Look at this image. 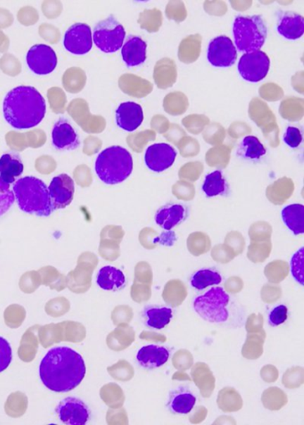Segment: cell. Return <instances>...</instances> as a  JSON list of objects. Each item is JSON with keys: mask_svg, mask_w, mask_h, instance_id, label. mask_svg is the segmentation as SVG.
<instances>
[{"mask_svg": "<svg viewBox=\"0 0 304 425\" xmlns=\"http://www.w3.org/2000/svg\"><path fill=\"white\" fill-rule=\"evenodd\" d=\"M52 144L58 151L75 150L81 144L78 133L68 119L60 118L55 123L52 130Z\"/></svg>", "mask_w": 304, "mask_h": 425, "instance_id": "cell-15", "label": "cell"}, {"mask_svg": "<svg viewBox=\"0 0 304 425\" xmlns=\"http://www.w3.org/2000/svg\"><path fill=\"white\" fill-rule=\"evenodd\" d=\"M213 260L217 262L228 263L235 258L236 254L227 244H219L212 250Z\"/></svg>", "mask_w": 304, "mask_h": 425, "instance_id": "cell-45", "label": "cell"}, {"mask_svg": "<svg viewBox=\"0 0 304 425\" xmlns=\"http://www.w3.org/2000/svg\"><path fill=\"white\" fill-rule=\"evenodd\" d=\"M249 235L252 242L268 241L270 239V236H272V227L264 222L253 224L251 227Z\"/></svg>", "mask_w": 304, "mask_h": 425, "instance_id": "cell-41", "label": "cell"}, {"mask_svg": "<svg viewBox=\"0 0 304 425\" xmlns=\"http://www.w3.org/2000/svg\"><path fill=\"white\" fill-rule=\"evenodd\" d=\"M291 272L293 279L303 286V247L293 254L291 260Z\"/></svg>", "mask_w": 304, "mask_h": 425, "instance_id": "cell-44", "label": "cell"}, {"mask_svg": "<svg viewBox=\"0 0 304 425\" xmlns=\"http://www.w3.org/2000/svg\"><path fill=\"white\" fill-rule=\"evenodd\" d=\"M139 337L140 339L156 341V343H165L167 341L166 336H163V334L149 332V331H143Z\"/></svg>", "mask_w": 304, "mask_h": 425, "instance_id": "cell-58", "label": "cell"}, {"mask_svg": "<svg viewBox=\"0 0 304 425\" xmlns=\"http://www.w3.org/2000/svg\"><path fill=\"white\" fill-rule=\"evenodd\" d=\"M289 310L285 305H279L270 311L269 322L272 326H279L286 322Z\"/></svg>", "mask_w": 304, "mask_h": 425, "instance_id": "cell-49", "label": "cell"}, {"mask_svg": "<svg viewBox=\"0 0 304 425\" xmlns=\"http://www.w3.org/2000/svg\"><path fill=\"white\" fill-rule=\"evenodd\" d=\"M303 141L302 132L296 127H289L284 135V142L291 148H297Z\"/></svg>", "mask_w": 304, "mask_h": 425, "instance_id": "cell-48", "label": "cell"}, {"mask_svg": "<svg viewBox=\"0 0 304 425\" xmlns=\"http://www.w3.org/2000/svg\"><path fill=\"white\" fill-rule=\"evenodd\" d=\"M132 297L136 303H143L151 297V289L149 284H140L135 281V284L132 287Z\"/></svg>", "mask_w": 304, "mask_h": 425, "instance_id": "cell-47", "label": "cell"}, {"mask_svg": "<svg viewBox=\"0 0 304 425\" xmlns=\"http://www.w3.org/2000/svg\"><path fill=\"white\" fill-rule=\"evenodd\" d=\"M155 231L150 229H145L139 235V241L142 246L146 249L156 248V243H158V237Z\"/></svg>", "mask_w": 304, "mask_h": 425, "instance_id": "cell-52", "label": "cell"}, {"mask_svg": "<svg viewBox=\"0 0 304 425\" xmlns=\"http://www.w3.org/2000/svg\"><path fill=\"white\" fill-rule=\"evenodd\" d=\"M92 45L91 28L86 23H75L63 36V46L72 55H86L91 50Z\"/></svg>", "mask_w": 304, "mask_h": 425, "instance_id": "cell-10", "label": "cell"}, {"mask_svg": "<svg viewBox=\"0 0 304 425\" xmlns=\"http://www.w3.org/2000/svg\"><path fill=\"white\" fill-rule=\"evenodd\" d=\"M75 182L68 174L55 177L49 186L50 199L55 210L69 206L75 196Z\"/></svg>", "mask_w": 304, "mask_h": 425, "instance_id": "cell-14", "label": "cell"}, {"mask_svg": "<svg viewBox=\"0 0 304 425\" xmlns=\"http://www.w3.org/2000/svg\"><path fill=\"white\" fill-rule=\"evenodd\" d=\"M270 68L269 56L262 50L243 53L237 65L240 76L252 83L262 82L268 75Z\"/></svg>", "mask_w": 304, "mask_h": 425, "instance_id": "cell-8", "label": "cell"}, {"mask_svg": "<svg viewBox=\"0 0 304 425\" xmlns=\"http://www.w3.org/2000/svg\"><path fill=\"white\" fill-rule=\"evenodd\" d=\"M264 273L270 283L279 284L289 275V266L283 260H275L266 266Z\"/></svg>", "mask_w": 304, "mask_h": 425, "instance_id": "cell-35", "label": "cell"}, {"mask_svg": "<svg viewBox=\"0 0 304 425\" xmlns=\"http://www.w3.org/2000/svg\"><path fill=\"white\" fill-rule=\"evenodd\" d=\"M229 294L222 287H213L203 296L196 297L193 306L203 320L210 323H223L228 320L229 313Z\"/></svg>", "mask_w": 304, "mask_h": 425, "instance_id": "cell-6", "label": "cell"}, {"mask_svg": "<svg viewBox=\"0 0 304 425\" xmlns=\"http://www.w3.org/2000/svg\"><path fill=\"white\" fill-rule=\"evenodd\" d=\"M241 395L232 387H225L219 391L217 405L224 413L237 412L243 407Z\"/></svg>", "mask_w": 304, "mask_h": 425, "instance_id": "cell-28", "label": "cell"}, {"mask_svg": "<svg viewBox=\"0 0 304 425\" xmlns=\"http://www.w3.org/2000/svg\"><path fill=\"white\" fill-rule=\"evenodd\" d=\"M12 361V348L5 338L0 336V373L10 366Z\"/></svg>", "mask_w": 304, "mask_h": 425, "instance_id": "cell-46", "label": "cell"}, {"mask_svg": "<svg viewBox=\"0 0 304 425\" xmlns=\"http://www.w3.org/2000/svg\"><path fill=\"white\" fill-rule=\"evenodd\" d=\"M87 368L82 355L69 347L50 350L39 364L42 383L54 393H68L81 384Z\"/></svg>", "mask_w": 304, "mask_h": 425, "instance_id": "cell-1", "label": "cell"}, {"mask_svg": "<svg viewBox=\"0 0 304 425\" xmlns=\"http://www.w3.org/2000/svg\"><path fill=\"white\" fill-rule=\"evenodd\" d=\"M115 316L113 317L115 324H128L133 317V311L129 307H117L115 310Z\"/></svg>", "mask_w": 304, "mask_h": 425, "instance_id": "cell-53", "label": "cell"}, {"mask_svg": "<svg viewBox=\"0 0 304 425\" xmlns=\"http://www.w3.org/2000/svg\"><path fill=\"white\" fill-rule=\"evenodd\" d=\"M188 248L195 256L208 252L210 249V241L206 234L201 232L193 233L188 239Z\"/></svg>", "mask_w": 304, "mask_h": 425, "instance_id": "cell-36", "label": "cell"}, {"mask_svg": "<svg viewBox=\"0 0 304 425\" xmlns=\"http://www.w3.org/2000/svg\"><path fill=\"white\" fill-rule=\"evenodd\" d=\"M225 244L233 250L236 255L242 253L243 248H245V240H243L241 234L239 232L229 233L228 236L226 237Z\"/></svg>", "mask_w": 304, "mask_h": 425, "instance_id": "cell-50", "label": "cell"}, {"mask_svg": "<svg viewBox=\"0 0 304 425\" xmlns=\"http://www.w3.org/2000/svg\"><path fill=\"white\" fill-rule=\"evenodd\" d=\"M196 402L195 395L186 388L180 387L170 393L167 407L172 414H188L193 410Z\"/></svg>", "mask_w": 304, "mask_h": 425, "instance_id": "cell-21", "label": "cell"}, {"mask_svg": "<svg viewBox=\"0 0 304 425\" xmlns=\"http://www.w3.org/2000/svg\"><path fill=\"white\" fill-rule=\"evenodd\" d=\"M272 252L270 240L264 242H252L250 244L247 257L251 262L260 263L264 262Z\"/></svg>", "mask_w": 304, "mask_h": 425, "instance_id": "cell-38", "label": "cell"}, {"mask_svg": "<svg viewBox=\"0 0 304 425\" xmlns=\"http://www.w3.org/2000/svg\"><path fill=\"white\" fill-rule=\"evenodd\" d=\"M226 289L228 292L232 293H236L240 292L243 288V282L241 279H237V277H232L226 283Z\"/></svg>", "mask_w": 304, "mask_h": 425, "instance_id": "cell-59", "label": "cell"}, {"mask_svg": "<svg viewBox=\"0 0 304 425\" xmlns=\"http://www.w3.org/2000/svg\"><path fill=\"white\" fill-rule=\"evenodd\" d=\"M304 383V369L302 367H293L283 374L282 383L287 389H297Z\"/></svg>", "mask_w": 304, "mask_h": 425, "instance_id": "cell-39", "label": "cell"}, {"mask_svg": "<svg viewBox=\"0 0 304 425\" xmlns=\"http://www.w3.org/2000/svg\"><path fill=\"white\" fill-rule=\"evenodd\" d=\"M283 222L293 235H303L304 233V206L303 204L295 203L285 207L282 210Z\"/></svg>", "mask_w": 304, "mask_h": 425, "instance_id": "cell-25", "label": "cell"}, {"mask_svg": "<svg viewBox=\"0 0 304 425\" xmlns=\"http://www.w3.org/2000/svg\"><path fill=\"white\" fill-rule=\"evenodd\" d=\"M237 52L235 45L229 37L219 36L210 42L207 59L215 67L227 68L236 63Z\"/></svg>", "mask_w": 304, "mask_h": 425, "instance_id": "cell-11", "label": "cell"}, {"mask_svg": "<svg viewBox=\"0 0 304 425\" xmlns=\"http://www.w3.org/2000/svg\"><path fill=\"white\" fill-rule=\"evenodd\" d=\"M281 296V289L277 286H265L262 291L263 301L267 303H275Z\"/></svg>", "mask_w": 304, "mask_h": 425, "instance_id": "cell-55", "label": "cell"}, {"mask_svg": "<svg viewBox=\"0 0 304 425\" xmlns=\"http://www.w3.org/2000/svg\"><path fill=\"white\" fill-rule=\"evenodd\" d=\"M125 283L126 277L122 271L112 266L102 267L96 277L98 286L103 290L112 291V292L122 289Z\"/></svg>", "mask_w": 304, "mask_h": 425, "instance_id": "cell-24", "label": "cell"}, {"mask_svg": "<svg viewBox=\"0 0 304 425\" xmlns=\"http://www.w3.org/2000/svg\"><path fill=\"white\" fill-rule=\"evenodd\" d=\"M95 170L102 182L106 185H117L125 182L132 173V156L122 146H110L99 153L96 160Z\"/></svg>", "mask_w": 304, "mask_h": 425, "instance_id": "cell-4", "label": "cell"}, {"mask_svg": "<svg viewBox=\"0 0 304 425\" xmlns=\"http://www.w3.org/2000/svg\"><path fill=\"white\" fill-rule=\"evenodd\" d=\"M102 397L109 407H121L125 403V396L122 388L115 383H110L103 388Z\"/></svg>", "mask_w": 304, "mask_h": 425, "instance_id": "cell-37", "label": "cell"}, {"mask_svg": "<svg viewBox=\"0 0 304 425\" xmlns=\"http://www.w3.org/2000/svg\"><path fill=\"white\" fill-rule=\"evenodd\" d=\"M170 353L165 347L146 345L141 348L137 354V361L146 369L161 367L169 360Z\"/></svg>", "mask_w": 304, "mask_h": 425, "instance_id": "cell-19", "label": "cell"}, {"mask_svg": "<svg viewBox=\"0 0 304 425\" xmlns=\"http://www.w3.org/2000/svg\"><path fill=\"white\" fill-rule=\"evenodd\" d=\"M44 98L34 87L19 86L6 94L3 102L6 122L16 129L34 128L46 115Z\"/></svg>", "mask_w": 304, "mask_h": 425, "instance_id": "cell-2", "label": "cell"}, {"mask_svg": "<svg viewBox=\"0 0 304 425\" xmlns=\"http://www.w3.org/2000/svg\"><path fill=\"white\" fill-rule=\"evenodd\" d=\"M186 215L188 212L182 204H170L162 207L157 212L156 222L163 229L169 231L183 222Z\"/></svg>", "mask_w": 304, "mask_h": 425, "instance_id": "cell-20", "label": "cell"}, {"mask_svg": "<svg viewBox=\"0 0 304 425\" xmlns=\"http://www.w3.org/2000/svg\"><path fill=\"white\" fill-rule=\"evenodd\" d=\"M172 364L177 370H189L194 364L193 355L188 350H179L173 355Z\"/></svg>", "mask_w": 304, "mask_h": 425, "instance_id": "cell-42", "label": "cell"}, {"mask_svg": "<svg viewBox=\"0 0 304 425\" xmlns=\"http://www.w3.org/2000/svg\"><path fill=\"white\" fill-rule=\"evenodd\" d=\"M172 316V309L166 307H148L144 310L146 326L156 330H161L169 324Z\"/></svg>", "mask_w": 304, "mask_h": 425, "instance_id": "cell-27", "label": "cell"}, {"mask_svg": "<svg viewBox=\"0 0 304 425\" xmlns=\"http://www.w3.org/2000/svg\"><path fill=\"white\" fill-rule=\"evenodd\" d=\"M191 378L203 398L208 399L215 389V377L208 364L203 362L192 366Z\"/></svg>", "mask_w": 304, "mask_h": 425, "instance_id": "cell-22", "label": "cell"}, {"mask_svg": "<svg viewBox=\"0 0 304 425\" xmlns=\"http://www.w3.org/2000/svg\"><path fill=\"white\" fill-rule=\"evenodd\" d=\"M233 34L236 49L249 53L262 48L268 31L262 16L237 15L234 21Z\"/></svg>", "mask_w": 304, "mask_h": 425, "instance_id": "cell-5", "label": "cell"}, {"mask_svg": "<svg viewBox=\"0 0 304 425\" xmlns=\"http://www.w3.org/2000/svg\"><path fill=\"white\" fill-rule=\"evenodd\" d=\"M14 193L9 189L8 184L0 179V217L4 215L14 203Z\"/></svg>", "mask_w": 304, "mask_h": 425, "instance_id": "cell-43", "label": "cell"}, {"mask_svg": "<svg viewBox=\"0 0 304 425\" xmlns=\"http://www.w3.org/2000/svg\"><path fill=\"white\" fill-rule=\"evenodd\" d=\"M222 277L218 272L212 269L197 271L191 279V286L196 290H205V288L222 283Z\"/></svg>", "mask_w": 304, "mask_h": 425, "instance_id": "cell-34", "label": "cell"}, {"mask_svg": "<svg viewBox=\"0 0 304 425\" xmlns=\"http://www.w3.org/2000/svg\"><path fill=\"white\" fill-rule=\"evenodd\" d=\"M136 280L137 282H141L151 286L153 280V273L151 267L146 262H139L136 266Z\"/></svg>", "mask_w": 304, "mask_h": 425, "instance_id": "cell-51", "label": "cell"}, {"mask_svg": "<svg viewBox=\"0 0 304 425\" xmlns=\"http://www.w3.org/2000/svg\"><path fill=\"white\" fill-rule=\"evenodd\" d=\"M203 192L207 197H215L225 195L228 191V185L223 173L215 170L205 177L202 186Z\"/></svg>", "mask_w": 304, "mask_h": 425, "instance_id": "cell-30", "label": "cell"}, {"mask_svg": "<svg viewBox=\"0 0 304 425\" xmlns=\"http://www.w3.org/2000/svg\"><path fill=\"white\" fill-rule=\"evenodd\" d=\"M262 402L263 407L270 411H279L282 410L289 402V398L279 387H270L263 391L262 395Z\"/></svg>", "mask_w": 304, "mask_h": 425, "instance_id": "cell-32", "label": "cell"}, {"mask_svg": "<svg viewBox=\"0 0 304 425\" xmlns=\"http://www.w3.org/2000/svg\"><path fill=\"white\" fill-rule=\"evenodd\" d=\"M176 157V150L169 144H153L146 151L145 163L150 170L160 173L170 168Z\"/></svg>", "mask_w": 304, "mask_h": 425, "instance_id": "cell-13", "label": "cell"}, {"mask_svg": "<svg viewBox=\"0 0 304 425\" xmlns=\"http://www.w3.org/2000/svg\"><path fill=\"white\" fill-rule=\"evenodd\" d=\"M126 32L125 27L113 15L99 22L95 26L92 39L96 48L103 53H115L122 49Z\"/></svg>", "mask_w": 304, "mask_h": 425, "instance_id": "cell-7", "label": "cell"}, {"mask_svg": "<svg viewBox=\"0 0 304 425\" xmlns=\"http://www.w3.org/2000/svg\"><path fill=\"white\" fill-rule=\"evenodd\" d=\"M23 163L16 153H5L0 157V179L6 184L15 182V179L23 172Z\"/></svg>", "mask_w": 304, "mask_h": 425, "instance_id": "cell-23", "label": "cell"}, {"mask_svg": "<svg viewBox=\"0 0 304 425\" xmlns=\"http://www.w3.org/2000/svg\"><path fill=\"white\" fill-rule=\"evenodd\" d=\"M185 371H179L176 374H173V380H191V378L189 377L188 374L184 373Z\"/></svg>", "mask_w": 304, "mask_h": 425, "instance_id": "cell-61", "label": "cell"}, {"mask_svg": "<svg viewBox=\"0 0 304 425\" xmlns=\"http://www.w3.org/2000/svg\"><path fill=\"white\" fill-rule=\"evenodd\" d=\"M279 370L273 364H266L260 370V377L264 381L268 383H275L279 379Z\"/></svg>", "mask_w": 304, "mask_h": 425, "instance_id": "cell-56", "label": "cell"}, {"mask_svg": "<svg viewBox=\"0 0 304 425\" xmlns=\"http://www.w3.org/2000/svg\"><path fill=\"white\" fill-rule=\"evenodd\" d=\"M239 155L247 160H259L265 155L266 149L255 136H247L240 145Z\"/></svg>", "mask_w": 304, "mask_h": 425, "instance_id": "cell-33", "label": "cell"}, {"mask_svg": "<svg viewBox=\"0 0 304 425\" xmlns=\"http://www.w3.org/2000/svg\"><path fill=\"white\" fill-rule=\"evenodd\" d=\"M122 48L123 62L127 66L136 67L145 63L148 45L139 37H128Z\"/></svg>", "mask_w": 304, "mask_h": 425, "instance_id": "cell-18", "label": "cell"}, {"mask_svg": "<svg viewBox=\"0 0 304 425\" xmlns=\"http://www.w3.org/2000/svg\"><path fill=\"white\" fill-rule=\"evenodd\" d=\"M277 32L286 39H299L303 35V16L295 12H281L277 18Z\"/></svg>", "mask_w": 304, "mask_h": 425, "instance_id": "cell-17", "label": "cell"}, {"mask_svg": "<svg viewBox=\"0 0 304 425\" xmlns=\"http://www.w3.org/2000/svg\"><path fill=\"white\" fill-rule=\"evenodd\" d=\"M26 62L30 70L35 75H48L56 68L58 56L51 46L38 44L30 49Z\"/></svg>", "mask_w": 304, "mask_h": 425, "instance_id": "cell-9", "label": "cell"}, {"mask_svg": "<svg viewBox=\"0 0 304 425\" xmlns=\"http://www.w3.org/2000/svg\"><path fill=\"white\" fill-rule=\"evenodd\" d=\"M263 317L260 314L250 315L246 324L247 333H255L263 329Z\"/></svg>", "mask_w": 304, "mask_h": 425, "instance_id": "cell-54", "label": "cell"}, {"mask_svg": "<svg viewBox=\"0 0 304 425\" xmlns=\"http://www.w3.org/2000/svg\"><path fill=\"white\" fill-rule=\"evenodd\" d=\"M135 341V331L128 324H121L108 338V345L113 350L122 351Z\"/></svg>", "mask_w": 304, "mask_h": 425, "instance_id": "cell-26", "label": "cell"}, {"mask_svg": "<svg viewBox=\"0 0 304 425\" xmlns=\"http://www.w3.org/2000/svg\"><path fill=\"white\" fill-rule=\"evenodd\" d=\"M115 116L119 128L128 132L139 128L144 120L142 107L134 102L121 103L116 110Z\"/></svg>", "mask_w": 304, "mask_h": 425, "instance_id": "cell-16", "label": "cell"}, {"mask_svg": "<svg viewBox=\"0 0 304 425\" xmlns=\"http://www.w3.org/2000/svg\"><path fill=\"white\" fill-rule=\"evenodd\" d=\"M13 193L20 210L38 217H49L55 212L48 186L36 177H21L13 185Z\"/></svg>", "mask_w": 304, "mask_h": 425, "instance_id": "cell-3", "label": "cell"}, {"mask_svg": "<svg viewBox=\"0 0 304 425\" xmlns=\"http://www.w3.org/2000/svg\"><path fill=\"white\" fill-rule=\"evenodd\" d=\"M175 233L170 230L162 234V236L158 237V243L166 246H172L175 243Z\"/></svg>", "mask_w": 304, "mask_h": 425, "instance_id": "cell-60", "label": "cell"}, {"mask_svg": "<svg viewBox=\"0 0 304 425\" xmlns=\"http://www.w3.org/2000/svg\"><path fill=\"white\" fill-rule=\"evenodd\" d=\"M188 292L185 284L180 280H170L166 284L163 297L165 303L172 307H178L185 300Z\"/></svg>", "mask_w": 304, "mask_h": 425, "instance_id": "cell-31", "label": "cell"}, {"mask_svg": "<svg viewBox=\"0 0 304 425\" xmlns=\"http://www.w3.org/2000/svg\"><path fill=\"white\" fill-rule=\"evenodd\" d=\"M266 332L263 329L258 332L248 333L242 349V356L246 360L260 359L263 354V344L265 343Z\"/></svg>", "mask_w": 304, "mask_h": 425, "instance_id": "cell-29", "label": "cell"}, {"mask_svg": "<svg viewBox=\"0 0 304 425\" xmlns=\"http://www.w3.org/2000/svg\"><path fill=\"white\" fill-rule=\"evenodd\" d=\"M56 413L63 424L84 425L90 418L89 408L82 400L68 397L58 404Z\"/></svg>", "mask_w": 304, "mask_h": 425, "instance_id": "cell-12", "label": "cell"}, {"mask_svg": "<svg viewBox=\"0 0 304 425\" xmlns=\"http://www.w3.org/2000/svg\"><path fill=\"white\" fill-rule=\"evenodd\" d=\"M207 413H208V410L205 407H197L195 412L189 417L190 423L194 424L202 423L205 419Z\"/></svg>", "mask_w": 304, "mask_h": 425, "instance_id": "cell-57", "label": "cell"}, {"mask_svg": "<svg viewBox=\"0 0 304 425\" xmlns=\"http://www.w3.org/2000/svg\"><path fill=\"white\" fill-rule=\"evenodd\" d=\"M108 370L111 376L119 381H128L134 376V368L126 360H120Z\"/></svg>", "mask_w": 304, "mask_h": 425, "instance_id": "cell-40", "label": "cell"}]
</instances>
